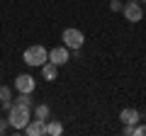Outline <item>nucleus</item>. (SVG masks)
Returning <instances> with one entry per match:
<instances>
[{
	"label": "nucleus",
	"instance_id": "nucleus-2",
	"mask_svg": "<svg viewBox=\"0 0 146 136\" xmlns=\"http://www.w3.org/2000/svg\"><path fill=\"white\" fill-rule=\"evenodd\" d=\"M49 61V51L44 46H29V49H25V63L27 66H44V63Z\"/></svg>",
	"mask_w": 146,
	"mask_h": 136
},
{
	"label": "nucleus",
	"instance_id": "nucleus-4",
	"mask_svg": "<svg viewBox=\"0 0 146 136\" xmlns=\"http://www.w3.org/2000/svg\"><path fill=\"white\" fill-rule=\"evenodd\" d=\"M68 58H71V53H68V46H54L51 51H49V61L56 63V66H63V63H68Z\"/></svg>",
	"mask_w": 146,
	"mask_h": 136
},
{
	"label": "nucleus",
	"instance_id": "nucleus-6",
	"mask_svg": "<svg viewBox=\"0 0 146 136\" xmlns=\"http://www.w3.org/2000/svg\"><path fill=\"white\" fill-rule=\"evenodd\" d=\"M122 12H124V17L129 22H139L141 17H144V10H141L139 3H127V5L122 7Z\"/></svg>",
	"mask_w": 146,
	"mask_h": 136
},
{
	"label": "nucleus",
	"instance_id": "nucleus-10",
	"mask_svg": "<svg viewBox=\"0 0 146 136\" xmlns=\"http://www.w3.org/2000/svg\"><path fill=\"white\" fill-rule=\"evenodd\" d=\"M0 105L5 107V110H10L12 107V92L7 85H0Z\"/></svg>",
	"mask_w": 146,
	"mask_h": 136
},
{
	"label": "nucleus",
	"instance_id": "nucleus-8",
	"mask_svg": "<svg viewBox=\"0 0 146 136\" xmlns=\"http://www.w3.org/2000/svg\"><path fill=\"white\" fill-rule=\"evenodd\" d=\"M119 119L124 121V124L136 126V121H139V112H136V110H131V107H127V110H122V112H119Z\"/></svg>",
	"mask_w": 146,
	"mask_h": 136
},
{
	"label": "nucleus",
	"instance_id": "nucleus-3",
	"mask_svg": "<svg viewBox=\"0 0 146 136\" xmlns=\"http://www.w3.org/2000/svg\"><path fill=\"white\" fill-rule=\"evenodd\" d=\"M63 46H68V49H73V51H78L80 46H83V42H85V37H83V32L80 29H63Z\"/></svg>",
	"mask_w": 146,
	"mask_h": 136
},
{
	"label": "nucleus",
	"instance_id": "nucleus-12",
	"mask_svg": "<svg viewBox=\"0 0 146 136\" xmlns=\"http://www.w3.org/2000/svg\"><path fill=\"white\" fill-rule=\"evenodd\" d=\"M15 105H25V107H32V100H29V92H20V97L15 100Z\"/></svg>",
	"mask_w": 146,
	"mask_h": 136
},
{
	"label": "nucleus",
	"instance_id": "nucleus-13",
	"mask_svg": "<svg viewBox=\"0 0 146 136\" xmlns=\"http://www.w3.org/2000/svg\"><path fill=\"white\" fill-rule=\"evenodd\" d=\"M34 114L39 117V119H49V105H39L34 110Z\"/></svg>",
	"mask_w": 146,
	"mask_h": 136
},
{
	"label": "nucleus",
	"instance_id": "nucleus-16",
	"mask_svg": "<svg viewBox=\"0 0 146 136\" xmlns=\"http://www.w3.org/2000/svg\"><path fill=\"white\" fill-rule=\"evenodd\" d=\"M110 7H112V10H122V7H124V5H122L119 0H112V3H110Z\"/></svg>",
	"mask_w": 146,
	"mask_h": 136
},
{
	"label": "nucleus",
	"instance_id": "nucleus-15",
	"mask_svg": "<svg viewBox=\"0 0 146 136\" xmlns=\"http://www.w3.org/2000/svg\"><path fill=\"white\" fill-rule=\"evenodd\" d=\"M134 129H136V126L127 124V126H124V136H134Z\"/></svg>",
	"mask_w": 146,
	"mask_h": 136
},
{
	"label": "nucleus",
	"instance_id": "nucleus-14",
	"mask_svg": "<svg viewBox=\"0 0 146 136\" xmlns=\"http://www.w3.org/2000/svg\"><path fill=\"white\" fill-rule=\"evenodd\" d=\"M134 136H146V124L136 126V129H134Z\"/></svg>",
	"mask_w": 146,
	"mask_h": 136
},
{
	"label": "nucleus",
	"instance_id": "nucleus-18",
	"mask_svg": "<svg viewBox=\"0 0 146 136\" xmlns=\"http://www.w3.org/2000/svg\"><path fill=\"white\" fill-rule=\"evenodd\" d=\"M144 3H146V0H144Z\"/></svg>",
	"mask_w": 146,
	"mask_h": 136
},
{
	"label": "nucleus",
	"instance_id": "nucleus-7",
	"mask_svg": "<svg viewBox=\"0 0 146 136\" xmlns=\"http://www.w3.org/2000/svg\"><path fill=\"white\" fill-rule=\"evenodd\" d=\"M15 88L20 90V92H34V78H32V75H27V73L17 75V80H15Z\"/></svg>",
	"mask_w": 146,
	"mask_h": 136
},
{
	"label": "nucleus",
	"instance_id": "nucleus-9",
	"mask_svg": "<svg viewBox=\"0 0 146 136\" xmlns=\"http://www.w3.org/2000/svg\"><path fill=\"white\" fill-rule=\"evenodd\" d=\"M42 75H44L46 80H56V75H58V66H56V63H51V61H46V63L42 66Z\"/></svg>",
	"mask_w": 146,
	"mask_h": 136
},
{
	"label": "nucleus",
	"instance_id": "nucleus-17",
	"mask_svg": "<svg viewBox=\"0 0 146 136\" xmlns=\"http://www.w3.org/2000/svg\"><path fill=\"white\" fill-rule=\"evenodd\" d=\"M5 126H7V124H5V121H3V119H0V134L5 131Z\"/></svg>",
	"mask_w": 146,
	"mask_h": 136
},
{
	"label": "nucleus",
	"instance_id": "nucleus-1",
	"mask_svg": "<svg viewBox=\"0 0 146 136\" xmlns=\"http://www.w3.org/2000/svg\"><path fill=\"white\" fill-rule=\"evenodd\" d=\"M32 119V107H25V105H12L7 110V124L15 126V129H25Z\"/></svg>",
	"mask_w": 146,
	"mask_h": 136
},
{
	"label": "nucleus",
	"instance_id": "nucleus-11",
	"mask_svg": "<svg viewBox=\"0 0 146 136\" xmlns=\"http://www.w3.org/2000/svg\"><path fill=\"white\" fill-rule=\"evenodd\" d=\"M46 134L49 136H61L63 134V124L61 121H49L46 124Z\"/></svg>",
	"mask_w": 146,
	"mask_h": 136
},
{
	"label": "nucleus",
	"instance_id": "nucleus-5",
	"mask_svg": "<svg viewBox=\"0 0 146 136\" xmlns=\"http://www.w3.org/2000/svg\"><path fill=\"white\" fill-rule=\"evenodd\" d=\"M22 131H27L29 136H44L46 134V119H39V117H36V119H29V124Z\"/></svg>",
	"mask_w": 146,
	"mask_h": 136
}]
</instances>
